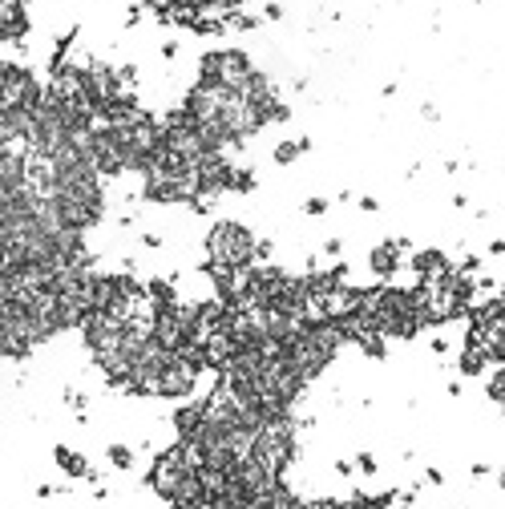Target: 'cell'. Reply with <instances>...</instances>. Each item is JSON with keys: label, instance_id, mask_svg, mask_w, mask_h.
Wrapping results in <instances>:
<instances>
[{"label": "cell", "instance_id": "obj_1", "mask_svg": "<svg viewBox=\"0 0 505 509\" xmlns=\"http://www.w3.org/2000/svg\"><path fill=\"white\" fill-rule=\"evenodd\" d=\"M198 465H202V453H198L195 444L174 441L166 453H158V461H154V469H150V489L170 505V501L190 485V477L198 473Z\"/></svg>", "mask_w": 505, "mask_h": 509}, {"label": "cell", "instance_id": "obj_2", "mask_svg": "<svg viewBox=\"0 0 505 509\" xmlns=\"http://www.w3.org/2000/svg\"><path fill=\"white\" fill-rule=\"evenodd\" d=\"M206 263L218 271H247L255 267V234L243 223H218L206 234Z\"/></svg>", "mask_w": 505, "mask_h": 509}, {"label": "cell", "instance_id": "obj_3", "mask_svg": "<svg viewBox=\"0 0 505 509\" xmlns=\"http://www.w3.org/2000/svg\"><path fill=\"white\" fill-rule=\"evenodd\" d=\"M41 101V85L25 65H0V114H33Z\"/></svg>", "mask_w": 505, "mask_h": 509}, {"label": "cell", "instance_id": "obj_4", "mask_svg": "<svg viewBox=\"0 0 505 509\" xmlns=\"http://www.w3.org/2000/svg\"><path fill=\"white\" fill-rule=\"evenodd\" d=\"M360 299H364V287H348V283H340V287L324 291V296L311 303V315L324 319V324H343V319L360 308Z\"/></svg>", "mask_w": 505, "mask_h": 509}, {"label": "cell", "instance_id": "obj_5", "mask_svg": "<svg viewBox=\"0 0 505 509\" xmlns=\"http://www.w3.org/2000/svg\"><path fill=\"white\" fill-rule=\"evenodd\" d=\"M198 384V372L190 368V364H182L178 356H170L166 360V368L158 372V380H154V396H166V400H178V396H190Z\"/></svg>", "mask_w": 505, "mask_h": 509}, {"label": "cell", "instance_id": "obj_6", "mask_svg": "<svg viewBox=\"0 0 505 509\" xmlns=\"http://www.w3.org/2000/svg\"><path fill=\"white\" fill-rule=\"evenodd\" d=\"M29 33L25 0H0V41H20Z\"/></svg>", "mask_w": 505, "mask_h": 509}, {"label": "cell", "instance_id": "obj_7", "mask_svg": "<svg viewBox=\"0 0 505 509\" xmlns=\"http://www.w3.org/2000/svg\"><path fill=\"white\" fill-rule=\"evenodd\" d=\"M449 267H453V263H449V255L437 251V246H424V251L412 255V271H417L421 279H437V275H445Z\"/></svg>", "mask_w": 505, "mask_h": 509}, {"label": "cell", "instance_id": "obj_8", "mask_svg": "<svg viewBox=\"0 0 505 509\" xmlns=\"http://www.w3.org/2000/svg\"><path fill=\"white\" fill-rule=\"evenodd\" d=\"M368 267H372V275H380V279H392L396 271H400V251H396V243H380L372 246V255H368Z\"/></svg>", "mask_w": 505, "mask_h": 509}, {"label": "cell", "instance_id": "obj_9", "mask_svg": "<svg viewBox=\"0 0 505 509\" xmlns=\"http://www.w3.org/2000/svg\"><path fill=\"white\" fill-rule=\"evenodd\" d=\"M53 457H57V465H61V469H65L69 477H81V481H98L93 465H89V461H85L81 453H77V449H65V444H57V453H53Z\"/></svg>", "mask_w": 505, "mask_h": 509}, {"label": "cell", "instance_id": "obj_10", "mask_svg": "<svg viewBox=\"0 0 505 509\" xmlns=\"http://www.w3.org/2000/svg\"><path fill=\"white\" fill-rule=\"evenodd\" d=\"M202 425V400H190V404H182L174 412V428H178V441H190Z\"/></svg>", "mask_w": 505, "mask_h": 509}, {"label": "cell", "instance_id": "obj_11", "mask_svg": "<svg viewBox=\"0 0 505 509\" xmlns=\"http://www.w3.org/2000/svg\"><path fill=\"white\" fill-rule=\"evenodd\" d=\"M457 368H461L465 376H481V372L489 368V356L477 344H465V348H461V360H457Z\"/></svg>", "mask_w": 505, "mask_h": 509}, {"label": "cell", "instance_id": "obj_12", "mask_svg": "<svg viewBox=\"0 0 505 509\" xmlns=\"http://www.w3.org/2000/svg\"><path fill=\"white\" fill-rule=\"evenodd\" d=\"M308 146H311L308 138H299V142H279V146H275V162H279V166L295 162V158H299V154H303Z\"/></svg>", "mask_w": 505, "mask_h": 509}, {"label": "cell", "instance_id": "obj_13", "mask_svg": "<svg viewBox=\"0 0 505 509\" xmlns=\"http://www.w3.org/2000/svg\"><path fill=\"white\" fill-rule=\"evenodd\" d=\"M360 352H364L368 360H384V356H388V340H384V336H364V340H360Z\"/></svg>", "mask_w": 505, "mask_h": 509}, {"label": "cell", "instance_id": "obj_14", "mask_svg": "<svg viewBox=\"0 0 505 509\" xmlns=\"http://www.w3.org/2000/svg\"><path fill=\"white\" fill-rule=\"evenodd\" d=\"M105 457H110L114 469H130V465H133V449H130V444H110V453H105Z\"/></svg>", "mask_w": 505, "mask_h": 509}, {"label": "cell", "instance_id": "obj_15", "mask_svg": "<svg viewBox=\"0 0 505 509\" xmlns=\"http://www.w3.org/2000/svg\"><path fill=\"white\" fill-rule=\"evenodd\" d=\"M485 392H489V400H493V404H501V400H505V372H501V368H493V376H489V388H485Z\"/></svg>", "mask_w": 505, "mask_h": 509}, {"label": "cell", "instance_id": "obj_16", "mask_svg": "<svg viewBox=\"0 0 505 509\" xmlns=\"http://www.w3.org/2000/svg\"><path fill=\"white\" fill-rule=\"evenodd\" d=\"M230 190H239V194H251V190H255V174H251V170H235V178H230Z\"/></svg>", "mask_w": 505, "mask_h": 509}, {"label": "cell", "instance_id": "obj_17", "mask_svg": "<svg viewBox=\"0 0 505 509\" xmlns=\"http://www.w3.org/2000/svg\"><path fill=\"white\" fill-rule=\"evenodd\" d=\"M299 509H343V501H336V497H308Z\"/></svg>", "mask_w": 505, "mask_h": 509}, {"label": "cell", "instance_id": "obj_18", "mask_svg": "<svg viewBox=\"0 0 505 509\" xmlns=\"http://www.w3.org/2000/svg\"><path fill=\"white\" fill-rule=\"evenodd\" d=\"M356 465H360V473H376V457H372V453H360Z\"/></svg>", "mask_w": 505, "mask_h": 509}, {"label": "cell", "instance_id": "obj_19", "mask_svg": "<svg viewBox=\"0 0 505 509\" xmlns=\"http://www.w3.org/2000/svg\"><path fill=\"white\" fill-rule=\"evenodd\" d=\"M303 211H308V214H324L327 202H324V198H308V202H303Z\"/></svg>", "mask_w": 505, "mask_h": 509}, {"label": "cell", "instance_id": "obj_20", "mask_svg": "<svg viewBox=\"0 0 505 509\" xmlns=\"http://www.w3.org/2000/svg\"><path fill=\"white\" fill-rule=\"evenodd\" d=\"M324 255H340V239H327V243H324Z\"/></svg>", "mask_w": 505, "mask_h": 509}, {"label": "cell", "instance_id": "obj_21", "mask_svg": "<svg viewBox=\"0 0 505 509\" xmlns=\"http://www.w3.org/2000/svg\"><path fill=\"white\" fill-rule=\"evenodd\" d=\"M8 296V271H4V267H0V299Z\"/></svg>", "mask_w": 505, "mask_h": 509}]
</instances>
